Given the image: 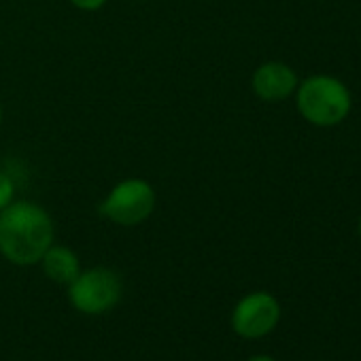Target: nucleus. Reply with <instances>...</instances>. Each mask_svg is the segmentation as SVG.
<instances>
[{"label": "nucleus", "instance_id": "7", "mask_svg": "<svg viewBox=\"0 0 361 361\" xmlns=\"http://www.w3.org/2000/svg\"><path fill=\"white\" fill-rule=\"evenodd\" d=\"M41 268L45 272V276L58 285H71L79 272H81V259L79 255L71 249V247H64V245H51L45 255L41 257Z\"/></svg>", "mask_w": 361, "mask_h": 361}, {"label": "nucleus", "instance_id": "8", "mask_svg": "<svg viewBox=\"0 0 361 361\" xmlns=\"http://www.w3.org/2000/svg\"><path fill=\"white\" fill-rule=\"evenodd\" d=\"M16 192H18V188H16L13 176L5 170H0V211L7 209L13 200H18Z\"/></svg>", "mask_w": 361, "mask_h": 361}, {"label": "nucleus", "instance_id": "2", "mask_svg": "<svg viewBox=\"0 0 361 361\" xmlns=\"http://www.w3.org/2000/svg\"><path fill=\"white\" fill-rule=\"evenodd\" d=\"M295 106L310 126L331 128L348 117L353 98L340 79L329 75H312L298 83Z\"/></svg>", "mask_w": 361, "mask_h": 361}, {"label": "nucleus", "instance_id": "5", "mask_svg": "<svg viewBox=\"0 0 361 361\" xmlns=\"http://www.w3.org/2000/svg\"><path fill=\"white\" fill-rule=\"evenodd\" d=\"M281 319V304L268 291H253L238 300L232 310V329L247 340L268 336Z\"/></svg>", "mask_w": 361, "mask_h": 361}, {"label": "nucleus", "instance_id": "10", "mask_svg": "<svg viewBox=\"0 0 361 361\" xmlns=\"http://www.w3.org/2000/svg\"><path fill=\"white\" fill-rule=\"evenodd\" d=\"M247 361H276L274 357H268V355H255V357H249Z\"/></svg>", "mask_w": 361, "mask_h": 361}, {"label": "nucleus", "instance_id": "12", "mask_svg": "<svg viewBox=\"0 0 361 361\" xmlns=\"http://www.w3.org/2000/svg\"><path fill=\"white\" fill-rule=\"evenodd\" d=\"M357 230H359V238H361V215H359V224H357Z\"/></svg>", "mask_w": 361, "mask_h": 361}, {"label": "nucleus", "instance_id": "11", "mask_svg": "<svg viewBox=\"0 0 361 361\" xmlns=\"http://www.w3.org/2000/svg\"><path fill=\"white\" fill-rule=\"evenodd\" d=\"M3 119H5V111H3V104H0V126H3Z\"/></svg>", "mask_w": 361, "mask_h": 361}, {"label": "nucleus", "instance_id": "9", "mask_svg": "<svg viewBox=\"0 0 361 361\" xmlns=\"http://www.w3.org/2000/svg\"><path fill=\"white\" fill-rule=\"evenodd\" d=\"M68 3L79 9V11H85V13H94V11H100L109 0H68Z\"/></svg>", "mask_w": 361, "mask_h": 361}, {"label": "nucleus", "instance_id": "1", "mask_svg": "<svg viewBox=\"0 0 361 361\" xmlns=\"http://www.w3.org/2000/svg\"><path fill=\"white\" fill-rule=\"evenodd\" d=\"M56 226L47 209L13 200L0 211V255L16 266H35L54 245Z\"/></svg>", "mask_w": 361, "mask_h": 361}, {"label": "nucleus", "instance_id": "3", "mask_svg": "<svg viewBox=\"0 0 361 361\" xmlns=\"http://www.w3.org/2000/svg\"><path fill=\"white\" fill-rule=\"evenodd\" d=\"M157 204L155 188L147 178L130 176L111 188L106 198L100 202V215L119 228H136L145 224Z\"/></svg>", "mask_w": 361, "mask_h": 361}, {"label": "nucleus", "instance_id": "6", "mask_svg": "<svg viewBox=\"0 0 361 361\" xmlns=\"http://www.w3.org/2000/svg\"><path fill=\"white\" fill-rule=\"evenodd\" d=\"M298 83H300V79H298L295 71L289 64L276 62V60L259 64L251 77V90L264 102L287 100L289 96L295 94Z\"/></svg>", "mask_w": 361, "mask_h": 361}, {"label": "nucleus", "instance_id": "4", "mask_svg": "<svg viewBox=\"0 0 361 361\" xmlns=\"http://www.w3.org/2000/svg\"><path fill=\"white\" fill-rule=\"evenodd\" d=\"M123 285L115 270L94 266L81 270L68 285V302L83 314H102L115 308L121 300Z\"/></svg>", "mask_w": 361, "mask_h": 361}]
</instances>
